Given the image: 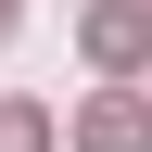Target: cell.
I'll list each match as a JSON object with an SVG mask.
<instances>
[{
    "label": "cell",
    "mask_w": 152,
    "mask_h": 152,
    "mask_svg": "<svg viewBox=\"0 0 152 152\" xmlns=\"http://www.w3.org/2000/svg\"><path fill=\"white\" fill-rule=\"evenodd\" d=\"M89 51L102 64H152V0H102L89 13Z\"/></svg>",
    "instance_id": "cell-1"
},
{
    "label": "cell",
    "mask_w": 152,
    "mask_h": 152,
    "mask_svg": "<svg viewBox=\"0 0 152 152\" xmlns=\"http://www.w3.org/2000/svg\"><path fill=\"white\" fill-rule=\"evenodd\" d=\"M76 140H89V152H140V140H152V102H140V89H114V102H89Z\"/></svg>",
    "instance_id": "cell-2"
},
{
    "label": "cell",
    "mask_w": 152,
    "mask_h": 152,
    "mask_svg": "<svg viewBox=\"0 0 152 152\" xmlns=\"http://www.w3.org/2000/svg\"><path fill=\"white\" fill-rule=\"evenodd\" d=\"M38 140H51L38 114H0V152H38Z\"/></svg>",
    "instance_id": "cell-3"
},
{
    "label": "cell",
    "mask_w": 152,
    "mask_h": 152,
    "mask_svg": "<svg viewBox=\"0 0 152 152\" xmlns=\"http://www.w3.org/2000/svg\"><path fill=\"white\" fill-rule=\"evenodd\" d=\"M0 38H13V0H0Z\"/></svg>",
    "instance_id": "cell-4"
}]
</instances>
